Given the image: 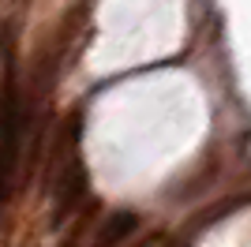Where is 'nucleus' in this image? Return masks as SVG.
<instances>
[{"label": "nucleus", "mask_w": 251, "mask_h": 247, "mask_svg": "<svg viewBox=\"0 0 251 247\" xmlns=\"http://www.w3.org/2000/svg\"><path fill=\"white\" fill-rule=\"evenodd\" d=\"M135 228H139V217L131 210H116V214H109L101 221V228L94 232V244L90 247H124Z\"/></svg>", "instance_id": "nucleus-3"}, {"label": "nucleus", "mask_w": 251, "mask_h": 247, "mask_svg": "<svg viewBox=\"0 0 251 247\" xmlns=\"http://www.w3.org/2000/svg\"><path fill=\"white\" fill-rule=\"evenodd\" d=\"M19 146H23V105H19V86H15V64L8 52L4 90H0V206L11 191V180H15Z\"/></svg>", "instance_id": "nucleus-1"}, {"label": "nucleus", "mask_w": 251, "mask_h": 247, "mask_svg": "<svg viewBox=\"0 0 251 247\" xmlns=\"http://www.w3.org/2000/svg\"><path fill=\"white\" fill-rule=\"evenodd\" d=\"M139 247H150V244H139Z\"/></svg>", "instance_id": "nucleus-4"}, {"label": "nucleus", "mask_w": 251, "mask_h": 247, "mask_svg": "<svg viewBox=\"0 0 251 247\" xmlns=\"http://www.w3.org/2000/svg\"><path fill=\"white\" fill-rule=\"evenodd\" d=\"M86 187H90V176H86V165L83 157L75 154L64 161V169L49 180V195H52V206H56V214H52V225H64L68 217L83 206L86 198Z\"/></svg>", "instance_id": "nucleus-2"}]
</instances>
